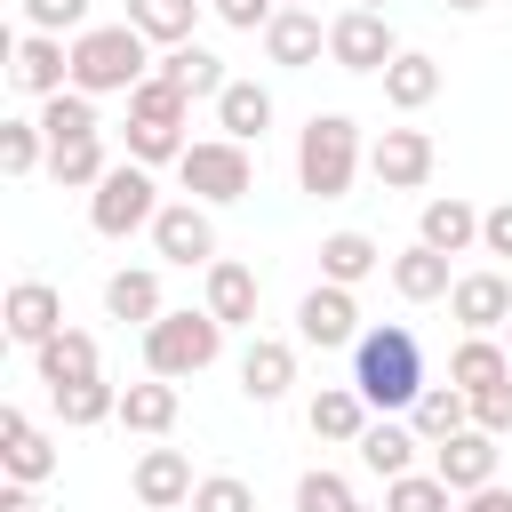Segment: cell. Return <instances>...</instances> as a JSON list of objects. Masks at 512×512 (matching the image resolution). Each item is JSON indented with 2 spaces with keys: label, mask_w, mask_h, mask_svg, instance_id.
<instances>
[{
  "label": "cell",
  "mask_w": 512,
  "mask_h": 512,
  "mask_svg": "<svg viewBox=\"0 0 512 512\" xmlns=\"http://www.w3.org/2000/svg\"><path fill=\"white\" fill-rule=\"evenodd\" d=\"M0 472H8V480H24V488H40V480L56 472V440H48L24 408H8V416H0Z\"/></svg>",
  "instance_id": "obj_19"
},
{
  "label": "cell",
  "mask_w": 512,
  "mask_h": 512,
  "mask_svg": "<svg viewBox=\"0 0 512 512\" xmlns=\"http://www.w3.org/2000/svg\"><path fill=\"white\" fill-rule=\"evenodd\" d=\"M264 56H272L280 72L320 64V56H328V24H320V8H280V16L264 24Z\"/></svg>",
  "instance_id": "obj_17"
},
{
  "label": "cell",
  "mask_w": 512,
  "mask_h": 512,
  "mask_svg": "<svg viewBox=\"0 0 512 512\" xmlns=\"http://www.w3.org/2000/svg\"><path fill=\"white\" fill-rule=\"evenodd\" d=\"M8 80H16L24 96L72 88V48H64V32H24V40L8 48Z\"/></svg>",
  "instance_id": "obj_13"
},
{
  "label": "cell",
  "mask_w": 512,
  "mask_h": 512,
  "mask_svg": "<svg viewBox=\"0 0 512 512\" xmlns=\"http://www.w3.org/2000/svg\"><path fill=\"white\" fill-rule=\"evenodd\" d=\"M360 168H368V144H360V120L352 112H312L296 128V184L312 200H344Z\"/></svg>",
  "instance_id": "obj_2"
},
{
  "label": "cell",
  "mask_w": 512,
  "mask_h": 512,
  "mask_svg": "<svg viewBox=\"0 0 512 512\" xmlns=\"http://www.w3.org/2000/svg\"><path fill=\"white\" fill-rule=\"evenodd\" d=\"M176 408H184V392H176L168 376H144V384H120V424H128V432H144V440H160V432H176Z\"/></svg>",
  "instance_id": "obj_29"
},
{
  "label": "cell",
  "mask_w": 512,
  "mask_h": 512,
  "mask_svg": "<svg viewBox=\"0 0 512 512\" xmlns=\"http://www.w3.org/2000/svg\"><path fill=\"white\" fill-rule=\"evenodd\" d=\"M48 168V128L40 120H0V176H32Z\"/></svg>",
  "instance_id": "obj_38"
},
{
  "label": "cell",
  "mask_w": 512,
  "mask_h": 512,
  "mask_svg": "<svg viewBox=\"0 0 512 512\" xmlns=\"http://www.w3.org/2000/svg\"><path fill=\"white\" fill-rule=\"evenodd\" d=\"M408 424L424 432V448L432 440H448V432H464L472 424V392H456V384H424L416 392V408H408Z\"/></svg>",
  "instance_id": "obj_32"
},
{
  "label": "cell",
  "mask_w": 512,
  "mask_h": 512,
  "mask_svg": "<svg viewBox=\"0 0 512 512\" xmlns=\"http://www.w3.org/2000/svg\"><path fill=\"white\" fill-rule=\"evenodd\" d=\"M352 8H384V0H352Z\"/></svg>",
  "instance_id": "obj_49"
},
{
  "label": "cell",
  "mask_w": 512,
  "mask_h": 512,
  "mask_svg": "<svg viewBox=\"0 0 512 512\" xmlns=\"http://www.w3.org/2000/svg\"><path fill=\"white\" fill-rule=\"evenodd\" d=\"M384 512H456V488L440 472H400L384 480Z\"/></svg>",
  "instance_id": "obj_37"
},
{
  "label": "cell",
  "mask_w": 512,
  "mask_h": 512,
  "mask_svg": "<svg viewBox=\"0 0 512 512\" xmlns=\"http://www.w3.org/2000/svg\"><path fill=\"white\" fill-rule=\"evenodd\" d=\"M288 384H296V344L288 336H248L240 344V392L256 408H272V400H288Z\"/></svg>",
  "instance_id": "obj_16"
},
{
  "label": "cell",
  "mask_w": 512,
  "mask_h": 512,
  "mask_svg": "<svg viewBox=\"0 0 512 512\" xmlns=\"http://www.w3.org/2000/svg\"><path fill=\"white\" fill-rule=\"evenodd\" d=\"M384 264H392V256H384L368 232H352V224L320 240V280H336V288H360V280H376Z\"/></svg>",
  "instance_id": "obj_27"
},
{
  "label": "cell",
  "mask_w": 512,
  "mask_h": 512,
  "mask_svg": "<svg viewBox=\"0 0 512 512\" xmlns=\"http://www.w3.org/2000/svg\"><path fill=\"white\" fill-rule=\"evenodd\" d=\"M152 248H160V264H216V216H208V200H168L160 216H152Z\"/></svg>",
  "instance_id": "obj_10"
},
{
  "label": "cell",
  "mask_w": 512,
  "mask_h": 512,
  "mask_svg": "<svg viewBox=\"0 0 512 512\" xmlns=\"http://www.w3.org/2000/svg\"><path fill=\"white\" fill-rule=\"evenodd\" d=\"M480 256H512V200L480 208Z\"/></svg>",
  "instance_id": "obj_44"
},
{
  "label": "cell",
  "mask_w": 512,
  "mask_h": 512,
  "mask_svg": "<svg viewBox=\"0 0 512 512\" xmlns=\"http://www.w3.org/2000/svg\"><path fill=\"white\" fill-rule=\"evenodd\" d=\"M208 272V312L224 320V328H256V304H264V280L240 264V256H216V264H200Z\"/></svg>",
  "instance_id": "obj_20"
},
{
  "label": "cell",
  "mask_w": 512,
  "mask_h": 512,
  "mask_svg": "<svg viewBox=\"0 0 512 512\" xmlns=\"http://www.w3.org/2000/svg\"><path fill=\"white\" fill-rule=\"evenodd\" d=\"M216 128L240 136V144H264V128H272V88H264V80H224V96H216Z\"/></svg>",
  "instance_id": "obj_31"
},
{
  "label": "cell",
  "mask_w": 512,
  "mask_h": 512,
  "mask_svg": "<svg viewBox=\"0 0 512 512\" xmlns=\"http://www.w3.org/2000/svg\"><path fill=\"white\" fill-rule=\"evenodd\" d=\"M208 8H216L232 32H264V24L280 16V0H208Z\"/></svg>",
  "instance_id": "obj_43"
},
{
  "label": "cell",
  "mask_w": 512,
  "mask_h": 512,
  "mask_svg": "<svg viewBox=\"0 0 512 512\" xmlns=\"http://www.w3.org/2000/svg\"><path fill=\"white\" fill-rule=\"evenodd\" d=\"M192 512H256V488H248L240 472H208V480L192 488Z\"/></svg>",
  "instance_id": "obj_40"
},
{
  "label": "cell",
  "mask_w": 512,
  "mask_h": 512,
  "mask_svg": "<svg viewBox=\"0 0 512 512\" xmlns=\"http://www.w3.org/2000/svg\"><path fill=\"white\" fill-rule=\"evenodd\" d=\"M456 512H512V488H504V480H488V488L456 496Z\"/></svg>",
  "instance_id": "obj_45"
},
{
  "label": "cell",
  "mask_w": 512,
  "mask_h": 512,
  "mask_svg": "<svg viewBox=\"0 0 512 512\" xmlns=\"http://www.w3.org/2000/svg\"><path fill=\"white\" fill-rule=\"evenodd\" d=\"M376 80H384V104H392V112H424V104L440 96V56H424V48H400V56H392Z\"/></svg>",
  "instance_id": "obj_26"
},
{
  "label": "cell",
  "mask_w": 512,
  "mask_h": 512,
  "mask_svg": "<svg viewBox=\"0 0 512 512\" xmlns=\"http://www.w3.org/2000/svg\"><path fill=\"white\" fill-rule=\"evenodd\" d=\"M48 400H56V416H64L72 432H88V424H112V416H120V384H112V376L64 384V392H48Z\"/></svg>",
  "instance_id": "obj_36"
},
{
  "label": "cell",
  "mask_w": 512,
  "mask_h": 512,
  "mask_svg": "<svg viewBox=\"0 0 512 512\" xmlns=\"http://www.w3.org/2000/svg\"><path fill=\"white\" fill-rule=\"evenodd\" d=\"M216 352H224V320H216L208 304H200V312H160V320L144 328V376L184 384V376L216 368Z\"/></svg>",
  "instance_id": "obj_4"
},
{
  "label": "cell",
  "mask_w": 512,
  "mask_h": 512,
  "mask_svg": "<svg viewBox=\"0 0 512 512\" xmlns=\"http://www.w3.org/2000/svg\"><path fill=\"white\" fill-rule=\"evenodd\" d=\"M416 240H424V248H440V256H464V248H480V208H472V200H456V192H440V200H424Z\"/></svg>",
  "instance_id": "obj_25"
},
{
  "label": "cell",
  "mask_w": 512,
  "mask_h": 512,
  "mask_svg": "<svg viewBox=\"0 0 512 512\" xmlns=\"http://www.w3.org/2000/svg\"><path fill=\"white\" fill-rule=\"evenodd\" d=\"M352 448H360V464H368L376 480H400V472H416L424 432H416V424H400V416H368V432H360Z\"/></svg>",
  "instance_id": "obj_24"
},
{
  "label": "cell",
  "mask_w": 512,
  "mask_h": 512,
  "mask_svg": "<svg viewBox=\"0 0 512 512\" xmlns=\"http://www.w3.org/2000/svg\"><path fill=\"white\" fill-rule=\"evenodd\" d=\"M496 456H504V440H496V432H480V424H464V432L432 440V472H440L456 496L488 488V480H496Z\"/></svg>",
  "instance_id": "obj_12"
},
{
  "label": "cell",
  "mask_w": 512,
  "mask_h": 512,
  "mask_svg": "<svg viewBox=\"0 0 512 512\" xmlns=\"http://www.w3.org/2000/svg\"><path fill=\"white\" fill-rule=\"evenodd\" d=\"M128 488H136V504L144 512H176V504H192V456L184 448H144L136 456V472H128Z\"/></svg>",
  "instance_id": "obj_14"
},
{
  "label": "cell",
  "mask_w": 512,
  "mask_h": 512,
  "mask_svg": "<svg viewBox=\"0 0 512 512\" xmlns=\"http://www.w3.org/2000/svg\"><path fill=\"white\" fill-rule=\"evenodd\" d=\"M152 72H160V80H176L192 104H200V96L216 104V96H224V80H232V72H224V56H208L200 40H184V48H160V64H152Z\"/></svg>",
  "instance_id": "obj_30"
},
{
  "label": "cell",
  "mask_w": 512,
  "mask_h": 512,
  "mask_svg": "<svg viewBox=\"0 0 512 512\" xmlns=\"http://www.w3.org/2000/svg\"><path fill=\"white\" fill-rule=\"evenodd\" d=\"M368 400H360V384H320L312 400H304V424H312V440H336V448H352L360 432H368Z\"/></svg>",
  "instance_id": "obj_21"
},
{
  "label": "cell",
  "mask_w": 512,
  "mask_h": 512,
  "mask_svg": "<svg viewBox=\"0 0 512 512\" xmlns=\"http://www.w3.org/2000/svg\"><path fill=\"white\" fill-rule=\"evenodd\" d=\"M0 512H48V504H40V488H24V480H8V488H0Z\"/></svg>",
  "instance_id": "obj_46"
},
{
  "label": "cell",
  "mask_w": 512,
  "mask_h": 512,
  "mask_svg": "<svg viewBox=\"0 0 512 512\" xmlns=\"http://www.w3.org/2000/svg\"><path fill=\"white\" fill-rule=\"evenodd\" d=\"M296 344H312V352L360 344V296L336 288V280H312V288L296 296Z\"/></svg>",
  "instance_id": "obj_8"
},
{
  "label": "cell",
  "mask_w": 512,
  "mask_h": 512,
  "mask_svg": "<svg viewBox=\"0 0 512 512\" xmlns=\"http://www.w3.org/2000/svg\"><path fill=\"white\" fill-rule=\"evenodd\" d=\"M32 32H88V0H24Z\"/></svg>",
  "instance_id": "obj_41"
},
{
  "label": "cell",
  "mask_w": 512,
  "mask_h": 512,
  "mask_svg": "<svg viewBox=\"0 0 512 512\" xmlns=\"http://www.w3.org/2000/svg\"><path fill=\"white\" fill-rule=\"evenodd\" d=\"M504 376H512V344L504 336H456V352H448V384L456 392H488Z\"/></svg>",
  "instance_id": "obj_28"
},
{
  "label": "cell",
  "mask_w": 512,
  "mask_h": 512,
  "mask_svg": "<svg viewBox=\"0 0 512 512\" xmlns=\"http://www.w3.org/2000/svg\"><path fill=\"white\" fill-rule=\"evenodd\" d=\"M352 512H368V504H352Z\"/></svg>",
  "instance_id": "obj_51"
},
{
  "label": "cell",
  "mask_w": 512,
  "mask_h": 512,
  "mask_svg": "<svg viewBox=\"0 0 512 512\" xmlns=\"http://www.w3.org/2000/svg\"><path fill=\"white\" fill-rule=\"evenodd\" d=\"M360 496H352V480L344 472H328V464H312L304 480H296V512H352Z\"/></svg>",
  "instance_id": "obj_39"
},
{
  "label": "cell",
  "mask_w": 512,
  "mask_h": 512,
  "mask_svg": "<svg viewBox=\"0 0 512 512\" xmlns=\"http://www.w3.org/2000/svg\"><path fill=\"white\" fill-rule=\"evenodd\" d=\"M32 376H40L48 392H64V384H88V376H104V360H96V336H88V328H56L48 344H32Z\"/></svg>",
  "instance_id": "obj_18"
},
{
  "label": "cell",
  "mask_w": 512,
  "mask_h": 512,
  "mask_svg": "<svg viewBox=\"0 0 512 512\" xmlns=\"http://www.w3.org/2000/svg\"><path fill=\"white\" fill-rule=\"evenodd\" d=\"M352 384H360V400H368L376 416H408V408H416V392H424L416 328H400V320L360 328V344H352Z\"/></svg>",
  "instance_id": "obj_1"
},
{
  "label": "cell",
  "mask_w": 512,
  "mask_h": 512,
  "mask_svg": "<svg viewBox=\"0 0 512 512\" xmlns=\"http://www.w3.org/2000/svg\"><path fill=\"white\" fill-rule=\"evenodd\" d=\"M504 344H512V320H504Z\"/></svg>",
  "instance_id": "obj_50"
},
{
  "label": "cell",
  "mask_w": 512,
  "mask_h": 512,
  "mask_svg": "<svg viewBox=\"0 0 512 512\" xmlns=\"http://www.w3.org/2000/svg\"><path fill=\"white\" fill-rule=\"evenodd\" d=\"M104 312H112L120 328H152V320L168 312V296H160V272H152V264H120V272L104 280Z\"/></svg>",
  "instance_id": "obj_23"
},
{
  "label": "cell",
  "mask_w": 512,
  "mask_h": 512,
  "mask_svg": "<svg viewBox=\"0 0 512 512\" xmlns=\"http://www.w3.org/2000/svg\"><path fill=\"white\" fill-rule=\"evenodd\" d=\"M392 56H400V40H392L384 8H336L328 16V64L336 72H384Z\"/></svg>",
  "instance_id": "obj_7"
},
{
  "label": "cell",
  "mask_w": 512,
  "mask_h": 512,
  "mask_svg": "<svg viewBox=\"0 0 512 512\" xmlns=\"http://www.w3.org/2000/svg\"><path fill=\"white\" fill-rule=\"evenodd\" d=\"M384 280H392L408 304H448V288H456V264H448L440 248H424V240H416V248H400V256L384 264Z\"/></svg>",
  "instance_id": "obj_22"
},
{
  "label": "cell",
  "mask_w": 512,
  "mask_h": 512,
  "mask_svg": "<svg viewBox=\"0 0 512 512\" xmlns=\"http://www.w3.org/2000/svg\"><path fill=\"white\" fill-rule=\"evenodd\" d=\"M440 8H456V16H472V8H488V0H440Z\"/></svg>",
  "instance_id": "obj_47"
},
{
  "label": "cell",
  "mask_w": 512,
  "mask_h": 512,
  "mask_svg": "<svg viewBox=\"0 0 512 512\" xmlns=\"http://www.w3.org/2000/svg\"><path fill=\"white\" fill-rule=\"evenodd\" d=\"M104 136H72V144H48V176L64 184V192H96L104 184Z\"/></svg>",
  "instance_id": "obj_35"
},
{
  "label": "cell",
  "mask_w": 512,
  "mask_h": 512,
  "mask_svg": "<svg viewBox=\"0 0 512 512\" xmlns=\"http://www.w3.org/2000/svg\"><path fill=\"white\" fill-rule=\"evenodd\" d=\"M472 424H480V432H496V440H512V376H504V384H488V392H472Z\"/></svg>",
  "instance_id": "obj_42"
},
{
  "label": "cell",
  "mask_w": 512,
  "mask_h": 512,
  "mask_svg": "<svg viewBox=\"0 0 512 512\" xmlns=\"http://www.w3.org/2000/svg\"><path fill=\"white\" fill-rule=\"evenodd\" d=\"M0 328H8V344H48L56 328H64V296L48 288V280H16L8 288V304H0Z\"/></svg>",
  "instance_id": "obj_15"
},
{
  "label": "cell",
  "mask_w": 512,
  "mask_h": 512,
  "mask_svg": "<svg viewBox=\"0 0 512 512\" xmlns=\"http://www.w3.org/2000/svg\"><path fill=\"white\" fill-rule=\"evenodd\" d=\"M280 8H312V0H280Z\"/></svg>",
  "instance_id": "obj_48"
},
{
  "label": "cell",
  "mask_w": 512,
  "mask_h": 512,
  "mask_svg": "<svg viewBox=\"0 0 512 512\" xmlns=\"http://www.w3.org/2000/svg\"><path fill=\"white\" fill-rule=\"evenodd\" d=\"M152 40L136 32V24H88V32H72V88H88V96H128L136 80H152V56H144Z\"/></svg>",
  "instance_id": "obj_3"
},
{
  "label": "cell",
  "mask_w": 512,
  "mask_h": 512,
  "mask_svg": "<svg viewBox=\"0 0 512 512\" xmlns=\"http://www.w3.org/2000/svg\"><path fill=\"white\" fill-rule=\"evenodd\" d=\"M432 168H440V144H432L424 128H384V136L368 144V176H376L384 192H424Z\"/></svg>",
  "instance_id": "obj_9"
},
{
  "label": "cell",
  "mask_w": 512,
  "mask_h": 512,
  "mask_svg": "<svg viewBox=\"0 0 512 512\" xmlns=\"http://www.w3.org/2000/svg\"><path fill=\"white\" fill-rule=\"evenodd\" d=\"M448 320H456L464 336H504V320H512V272H496V264L456 272V288H448Z\"/></svg>",
  "instance_id": "obj_11"
},
{
  "label": "cell",
  "mask_w": 512,
  "mask_h": 512,
  "mask_svg": "<svg viewBox=\"0 0 512 512\" xmlns=\"http://www.w3.org/2000/svg\"><path fill=\"white\" fill-rule=\"evenodd\" d=\"M40 128H48V144L104 136V120H96V96H88V88H56V96H40Z\"/></svg>",
  "instance_id": "obj_34"
},
{
  "label": "cell",
  "mask_w": 512,
  "mask_h": 512,
  "mask_svg": "<svg viewBox=\"0 0 512 512\" xmlns=\"http://www.w3.org/2000/svg\"><path fill=\"white\" fill-rule=\"evenodd\" d=\"M168 200H160V184H152V168L144 160H112L104 168V184L88 192V224L104 232V240H128V232H152V216H160Z\"/></svg>",
  "instance_id": "obj_6"
},
{
  "label": "cell",
  "mask_w": 512,
  "mask_h": 512,
  "mask_svg": "<svg viewBox=\"0 0 512 512\" xmlns=\"http://www.w3.org/2000/svg\"><path fill=\"white\" fill-rule=\"evenodd\" d=\"M128 24H136L152 48H184L192 24H200V0H128Z\"/></svg>",
  "instance_id": "obj_33"
},
{
  "label": "cell",
  "mask_w": 512,
  "mask_h": 512,
  "mask_svg": "<svg viewBox=\"0 0 512 512\" xmlns=\"http://www.w3.org/2000/svg\"><path fill=\"white\" fill-rule=\"evenodd\" d=\"M176 176H184V192H192V200L232 208V200H248V192H256V152H248L240 136H192V144H184V160H176Z\"/></svg>",
  "instance_id": "obj_5"
}]
</instances>
